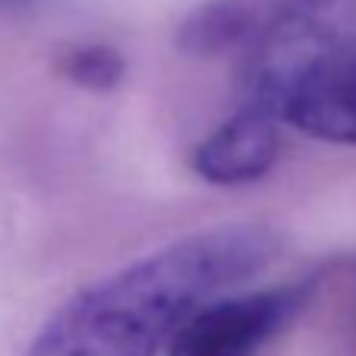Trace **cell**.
<instances>
[{"mask_svg":"<svg viewBox=\"0 0 356 356\" xmlns=\"http://www.w3.org/2000/svg\"><path fill=\"white\" fill-rule=\"evenodd\" d=\"M265 227L202 230L82 290L41 328L26 356H155L218 290L271 265Z\"/></svg>","mask_w":356,"mask_h":356,"instance_id":"1","label":"cell"},{"mask_svg":"<svg viewBox=\"0 0 356 356\" xmlns=\"http://www.w3.org/2000/svg\"><path fill=\"white\" fill-rule=\"evenodd\" d=\"M243 60L249 104L356 145V0H275Z\"/></svg>","mask_w":356,"mask_h":356,"instance_id":"2","label":"cell"},{"mask_svg":"<svg viewBox=\"0 0 356 356\" xmlns=\"http://www.w3.org/2000/svg\"><path fill=\"white\" fill-rule=\"evenodd\" d=\"M302 300L306 287H275L202 302L168 341V356H256Z\"/></svg>","mask_w":356,"mask_h":356,"instance_id":"3","label":"cell"},{"mask_svg":"<svg viewBox=\"0 0 356 356\" xmlns=\"http://www.w3.org/2000/svg\"><path fill=\"white\" fill-rule=\"evenodd\" d=\"M281 127L284 123L275 114L249 104L195 148V174L218 186L259 180L281 155Z\"/></svg>","mask_w":356,"mask_h":356,"instance_id":"4","label":"cell"},{"mask_svg":"<svg viewBox=\"0 0 356 356\" xmlns=\"http://www.w3.org/2000/svg\"><path fill=\"white\" fill-rule=\"evenodd\" d=\"M275 0H209L180 29V44L193 54H243L265 26Z\"/></svg>","mask_w":356,"mask_h":356,"instance_id":"5","label":"cell"},{"mask_svg":"<svg viewBox=\"0 0 356 356\" xmlns=\"http://www.w3.org/2000/svg\"><path fill=\"white\" fill-rule=\"evenodd\" d=\"M63 73L73 82L86 88H95V92H104V88L117 86L123 76V60L111 51V47H79L67 57L63 63Z\"/></svg>","mask_w":356,"mask_h":356,"instance_id":"6","label":"cell"},{"mask_svg":"<svg viewBox=\"0 0 356 356\" xmlns=\"http://www.w3.org/2000/svg\"><path fill=\"white\" fill-rule=\"evenodd\" d=\"M35 0H0V10H26Z\"/></svg>","mask_w":356,"mask_h":356,"instance_id":"7","label":"cell"}]
</instances>
